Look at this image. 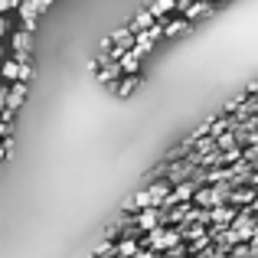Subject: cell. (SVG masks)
Listing matches in <instances>:
<instances>
[{
    "label": "cell",
    "instance_id": "6da1fadb",
    "mask_svg": "<svg viewBox=\"0 0 258 258\" xmlns=\"http://www.w3.org/2000/svg\"><path fill=\"white\" fill-rule=\"evenodd\" d=\"M229 193H232V186L229 183H213V186H200L193 196V206L200 209H213V206H222V203H229Z\"/></svg>",
    "mask_w": 258,
    "mask_h": 258
},
{
    "label": "cell",
    "instance_id": "7a4b0ae2",
    "mask_svg": "<svg viewBox=\"0 0 258 258\" xmlns=\"http://www.w3.org/2000/svg\"><path fill=\"white\" fill-rule=\"evenodd\" d=\"M160 36H164V20H157V23H154L151 30L138 33V36H134V49H131V52H134V56H141V59H144L147 52L154 49V43H157Z\"/></svg>",
    "mask_w": 258,
    "mask_h": 258
},
{
    "label": "cell",
    "instance_id": "3957f363",
    "mask_svg": "<svg viewBox=\"0 0 258 258\" xmlns=\"http://www.w3.org/2000/svg\"><path fill=\"white\" fill-rule=\"evenodd\" d=\"M157 226H164V209H141V213L134 216V222H131V229L141 232V235H147Z\"/></svg>",
    "mask_w": 258,
    "mask_h": 258
},
{
    "label": "cell",
    "instance_id": "277c9868",
    "mask_svg": "<svg viewBox=\"0 0 258 258\" xmlns=\"http://www.w3.org/2000/svg\"><path fill=\"white\" fill-rule=\"evenodd\" d=\"M193 173H196V164H189V160L183 157L180 164H170V170H167V180H170V186H180V183H186Z\"/></svg>",
    "mask_w": 258,
    "mask_h": 258
},
{
    "label": "cell",
    "instance_id": "5b68a950",
    "mask_svg": "<svg viewBox=\"0 0 258 258\" xmlns=\"http://www.w3.org/2000/svg\"><path fill=\"white\" fill-rule=\"evenodd\" d=\"M235 216H239V209L229 206V203H222V206H213V209H209V226H232Z\"/></svg>",
    "mask_w": 258,
    "mask_h": 258
},
{
    "label": "cell",
    "instance_id": "8992f818",
    "mask_svg": "<svg viewBox=\"0 0 258 258\" xmlns=\"http://www.w3.org/2000/svg\"><path fill=\"white\" fill-rule=\"evenodd\" d=\"M10 46H13V56H30V52H33V33L17 30L10 36Z\"/></svg>",
    "mask_w": 258,
    "mask_h": 258
},
{
    "label": "cell",
    "instance_id": "52a82bcc",
    "mask_svg": "<svg viewBox=\"0 0 258 258\" xmlns=\"http://www.w3.org/2000/svg\"><path fill=\"white\" fill-rule=\"evenodd\" d=\"M213 10H216V4H209V0H193V4L183 10V20L193 23V20H200V17H209Z\"/></svg>",
    "mask_w": 258,
    "mask_h": 258
},
{
    "label": "cell",
    "instance_id": "ba28073f",
    "mask_svg": "<svg viewBox=\"0 0 258 258\" xmlns=\"http://www.w3.org/2000/svg\"><path fill=\"white\" fill-rule=\"evenodd\" d=\"M189 30H193V23L183 20V17H167L164 20V36H183V33H189Z\"/></svg>",
    "mask_w": 258,
    "mask_h": 258
},
{
    "label": "cell",
    "instance_id": "9c48e42d",
    "mask_svg": "<svg viewBox=\"0 0 258 258\" xmlns=\"http://www.w3.org/2000/svg\"><path fill=\"white\" fill-rule=\"evenodd\" d=\"M255 196H258V189H252V186H239V189H232V193H229V206L242 209V206H248Z\"/></svg>",
    "mask_w": 258,
    "mask_h": 258
},
{
    "label": "cell",
    "instance_id": "30bf717a",
    "mask_svg": "<svg viewBox=\"0 0 258 258\" xmlns=\"http://www.w3.org/2000/svg\"><path fill=\"white\" fill-rule=\"evenodd\" d=\"M173 7H176V0H151V4H147V10H151L154 20H167L173 13Z\"/></svg>",
    "mask_w": 258,
    "mask_h": 258
},
{
    "label": "cell",
    "instance_id": "8fae6325",
    "mask_svg": "<svg viewBox=\"0 0 258 258\" xmlns=\"http://www.w3.org/2000/svg\"><path fill=\"white\" fill-rule=\"evenodd\" d=\"M154 23H157V20H154V17H151V10H147V7H144V10H141V13H138V17H134V20H131V26H127V30H131V33H134V36H138V33H144V30H151V26H154Z\"/></svg>",
    "mask_w": 258,
    "mask_h": 258
},
{
    "label": "cell",
    "instance_id": "7c38bea8",
    "mask_svg": "<svg viewBox=\"0 0 258 258\" xmlns=\"http://www.w3.org/2000/svg\"><path fill=\"white\" fill-rule=\"evenodd\" d=\"M23 98H26V82H13L10 85V95H7V108L17 111V108L23 105Z\"/></svg>",
    "mask_w": 258,
    "mask_h": 258
},
{
    "label": "cell",
    "instance_id": "4fadbf2b",
    "mask_svg": "<svg viewBox=\"0 0 258 258\" xmlns=\"http://www.w3.org/2000/svg\"><path fill=\"white\" fill-rule=\"evenodd\" d=\"M138 82H141V76H121V82H114V95H118V98H127V95L138 88Z\"/></svg>",
    "mask_w": 258,
    "mask_h": 258
},
{
    "label": "cell",
    "instance_id": "5bb4252c",
    "mask_svg": "<svg viewBox=\"0 0 258 258\" xmlns=\"http://www.w3.org/2000/svg\"><path fill=\"white\" fill-rule=\"evenodd\" d=\"M118 66H121V76H141V56H134V52L118 59Z\"/></svg>",
    "mask_w": 258,
    "mask_h": 258
},
{
    "label": "cell",
    "instance_id": "9a60e30c",
    "mask_svg": "<svg viewBox=\"0 0 258 258\" xmlns=\"http://www.w3.org/2000/svg\"><path fill=\"white\" fill-rule=\"evenodd\" d=\"M118 79H121V66H118V62H108V66H101V69H98V82L114 85Z\"/></svg>",
    "mask_w": 258,
    "mask_h": 258
},
{
    "label": "cell",
    "instance_id": "2e32d148",
    "mask_svg": "<svg viewBox=\"0 0 258 258\" xmlns=\"http://www.w3.org/2000/svg\"><path fill=\"white\" fill-rule=\"evenodd\" d=\"M0 79L4 82H20V62H13V59H7V62H0Z\"/></svg>",
    "mask_w": 258,
    "mask_h": 258
},
{
    "label": "cell",
    "instance_id": "e0dca14e",
    "mask_svg": "<svg viewBox=\"0 0 258 258\" xmlns=\"http://www.w3.org/2000/svg\"><path fill=\"white\" fill-rule=\"evenodd\" d=\"M108 39H111L114 46H124V49H134V33L127 30V26H121V30H114V33H111Z\"/></svg>",
    "mask_w": 258,
    "mask_h": 258
},
{
    "label": "cell",
    "instance_id": "ac0fdd59",
    "mask_svg": "<svg viewBox=\"0 0 258 258\" xmlns=\"http://www.w3.org/2000/svg\"><path fill=\"white\" fill-rule=\"evenodd\" d=\"M114 255H118V242H101L92 258H114Z\"/></svg>",
    "mask_w": 258,
    "mask_h": 258
},
{
    "label": "cell",
    "instance_id": "d6986e66",
    "mask_svg": "<svg viewBox=\"0 0 258 258\" xmlns=\"http://www.w3.org/2000/svg\"><path fill=\"white\" fill-rule=\"evenodd\" d=\"M196 258H229V248H222V245H209L206 252H200Z\"/></svg>",
    "mask_w": 258,
    "mask_h": 258
},
{
    "label": "cell",
    "instance_id": "ffe728a7",
    "mask_svg": "<svg viewBox=\"0 0 258 258\" xmlns=\"http://www.w3.org/2000/svg\"><path fill=\"white\" fill-rule=\"evenodd\" d=\"M242 101H245V92H242V95H235V98H229V101H226V114H235Z\"/></svg>",
    "mask_w": 258,
    "mask_h": 258
},
{
    "label": "cell",
    "instance_id": "44dd1931",
    "mask_svg": "<svg viewBox=\"0 0 258 258\" xmlns=\"http://www.w3.org/2000/svg\"><path fill=\"white\" fill-rule=\"evenodd\" d=\"M10 147H13V138H4V141H0V164L7 160V154H10Z\"/></svg>",
    "mask_w": 258,
    "mask_h": 258
},
{
    "label": "cell",
    "instance_id": "7402d4cb",
    "mask_svg": "<svg viewBox=\"0 0 258 258\" xmlns=\"http://www.w3.org/2000/svg\"><path fill=\"white\" fill-rule=\"evenodd\" d=\"M33 79V66L26 62V66H20V82H30Z\"/></svg>",
    "mask_w": 258,
    "mask_h": 258
},
{
    "label": "cell",
    "instance_id": "603a6c76",
    "mask_svg": "<svg viewBox=\"0 0 258 258\" xmlns=\"http://www.w3.org/2000/svg\"><path fill=\"white\" fill-rule=\"evenodd\" d=\"M7 10H17V0H0V17H7Z\"/></svg>",
    "mask_w": 258,
    "mask_h": 258
},
{
    "label": "cell",
    "instance_id": "cb8c5ba5",
    "mask_svg": "<svg viewBox=\"0 0 258 258\" xmlns=\"http://www.w3.org/2000/svg\"><path fill=\"white\" fill-rule=\"evenodd\" d=\"M49 4H52V0H33V7H36V13H43V10H46Z\"/></svg>",
    "mask_w": 258,
    "mask_h": 258
},
{
    "label": "cell",
    "instance_id": "d4e9b609",
    "mask_svg": "<svg viewBox=\"0 0 258 258\" xmlns=\"http://www.w3.org/2000/svg\"><path fill=\"white\" fill-rule=\"evenodd\" d=\"M7 30H10V23H7V17H0V39L7 36Z\"/></svg>",
    "mask_w": 258,
    "mask_h": 258
},
{
    "label": "cell",
    "instance_id": "484cf974",
    "mask_svg": "<svg viewBox=\"0 0 258 258\" xmlns=\"http://www.w3.org/2000/svg\"><path fill=\"white\" fill-rule=\"evenodd\" d=\"M134 258H160V255H157V252H147V248H141V252L134 255Z\"/></svg>",
    "mask_w": 258,
    "mask_h": 258
},
{
    "label": "cell",
    "instance_id": "4316f807",
    "mask_svg": "<svg viewBox=\"0 0 258 258\" xmlns=\"http://www.w3.org/2000/svg\"><path fill=\"white\" fill-rule=\"evenodd\" d=\"M245 209H248V213H252V216H258V196H255V200H252V203H248V206H245Z\"/></svg>",
    "mask_w": 258,
    "mask_h": 258
},
{
    "label": "cell",
    "instance_id": "83f0119b",
    "mask_svg": "<svg viewBox=\"0 0 258 258\" xmlns=\"http://www.w3.org/2000/svg\"><path fill=\"white\" fill-rule=\"evenodd\" d=\"M0 56H4V46H0Z\"/></svg>",
    "mask_w": 258,
    "mask_h": 258
}]
</instances>
